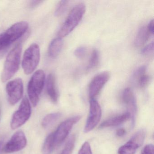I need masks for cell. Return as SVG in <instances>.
<instances>
[{"mask_svg": "<svg viewBox=\"0 0 154 154\" xmlns=\"http://www.w3.org/2000/svg\"><path fill=\"white\" fill-rule=\"evenodd\" d=\"M68 2L69 1H65V0L60 1L58 3L55 11V16L56 17H60L62 16L68 7Z\"/></svg>", "mask_w": 154, "mask_h": 154, "instance_id": "22", "label": "cell"}, {"mask_svg": "<svg viewBox=\"0 0 154 154\" xmlns=\"http://www.w3.org/2000/svg\"><path fill=\"white\" fill-rule=\"evenodd\" d=\"M40 58L39 46L35 43L32 44L23 55L22 66L26 75L30 74L34 72L39 64Z\"/></svg>", "mask_w": 154, "mask_h": 154, "instance_id": "5", "label": "cell"}, {"mask_svg": "<svg viewBox=\"0 0 154 154\" xmlns=\"http://www.w3.org/2000/svg\"><path fill=\"white\" fill-rule=\"evenodd\" d=\"M130 118H131L130 114L128 112H126L122 115L110 118L100 124V128H104L109 127L119 126L127 121Z\"/></svg>", "mask_w": 154, "mask_h": 154, "instance_id": "15", "label": "cell"}, {"mask_svg": "<svg viewBox=\"0 0 154 154\" xmlns=\"http://www.w3.org/2000/svg\"><path fill=\"white\" fill-rule=\"evenodd\" d=\"M126 130L124 129L121 128L117 130L116 132V135L118 137H123L125 134H126Z\"/></svg>", "mask_w": 154, "mask_h": 154, "instance_id": "30", "label": "cell"}, {"mask_svg": "<svg viewBox=\"0 0 154 154\" xmlns=\"http://www.w3.org/2000/svg\"><path fill=\"white\" fill-rule=\"evenodd\" d=\"M146 71V67L145 66H140V67L138 68V69H137L136 72H134L133 75V79L136 80L141 75L145 74Z\"/></svg>", "mask_w": 154, "mask_h": 154, "instance_id": "26", "label": "cell"}, {"mask_svg": "<svg viewBox=\"0 0 154 154\" xmlns=\"http://www.w3.org/2000/svg\"><path fill=\"white\" fill-rule=\"evenodd\" d=\"M3 147H4V146H3V141L0 140V154L1 153L2 151H3Z\"/></svg>", "mask_w": 154, "mask_h": 154, "instance_id": "31", "label": "cell"}, {"mask_svg": "<svg viewBox=\"0 0 154 154\" xmlns=\"http://www.w3.org/2000/svg\"><path fill=\"white\" fill-rule=\"evenodd\" d=\"M109 78L110 74L108 72H102L94 77L89 85V96L91 99H94L100 93Z\"/></svg>", "mask_w": 154, "mask_h": 154, "instance_id": "12", "label": "cell"}, {"mask_svg": "<svg viewBox=\"0 0 154 154\" xmlns=\"http://www.w3.org/2000/svg\"><path fill=\"white\" fill-rule=\"evenodd\" d=\"M150 78L149 75L145 74L141 75L137 79L138 84L140 88H144L148 84L150 81Z\"/></svg>", "mask_w": 154, "mask_h": 154, "instance_id": "23", "label": "cell"}, {"mask_svg": "<svg viewBox=\"0 0 154 154\" xmlns=\"http://www.w3.org/2000/svg\"><path fill=\"white\" fill-rule=\"evenodd\" d=\"M87 54V48L85 47H80L74 51V55L78 58H82Z\"/></svg>", "mask_w": 154, "mask_h": 154, "instance_id": "24", "label": "cell"}, {"mask_svg": "<svg viewBox=\"0 0 154 154\" xmlns=\"http://www.w3.org/2000/svg\"><path fill=\"white\" fill-rule=\"evenodd\" d=\"M54 133L48 135L43 145L42 153L43 154H51L55 146Z\"/></svg>", "mask_w": 154, "mask_h": 154, "instance_id": "18", "label": "cell"}, {"mask_svg": "<svg viewBox=\"0 0 154 154\" xmlns=\"http://www.w3.org/2000/svg\"><path fill=\"white\" fill-rule=\"evenodd\" d=\"M141 154H154V146L152 144H148L144 147Z\"/></svg>", "mask_w": 154, "mask_h": 154, "instance_id": "28", "label": "cell"}, {"mask_svg": "<svg viewBox=\"0 0 154 154\" xmlns=\"http://www.w3.org/2000/svg\"><path fill=\"white\" fill-rule=\"evenodd\" d=\"M27 143L25 133L22 131H18L13 134L10 140L3 147L5 153H12L23 149Z\"/></svg>", "mask_w": 154, "mask_h": 154, "instance_id": "11", "label": "cell"}, {"mask_svg": "<svg viewBox=\"0 0 154 154\" xmlns=\"http://www.w3.org/2000/svg\"><path fill=\"white\" fill-rule=\"evenodd\" d=\"M150 34L148 30L147 27H141L139 30L135 40V44L136 46H141L145 44L148 39Z\"/></svg>", "mask_w": 154, "mask_h": 154, "instance_id": "17", "label": "cell"}, {"mask_svg": "<svg viewBox=\"0 0 154 154\" xmlns=\"http://www.w3.org/2000/svg\"><path fill=\"white\" fill-rule=\"evenodd\" d=\"M78 154H92L91 146L88 142H85L83 144Z\"/></svg>", "mask_w": 154, "mask_h": 154, "instance_id": "25", "label": "cell"}, {"mask_svg": "<svg viewBox=\"0 0 154 154\" xmlns=\"http://www.w3.org/2000/svg\"><path fill=\"white\" fill-rule=\"evenodd\" d=\"M123 102L127 106L129 113L130 114L131 119V126L133 128L135 126L136 114L137 112V102L135 96L131 89L129 88L124 90L122 94Z\"/></svg>", "mask_w": 154, "mask_h": 154, "instance_id": "13", "label": "cell"}, {"mask_svg": "<svg viewBox=\"0 0 154 154\" xmlns=\"http://www.w3.org/2000/svg\"><path fill=\"white\" fill-rule=\"evenodd\" d=\"M75 137L72 136L70 137L66 142L63 149L61 151L60 154H72L75 147Z\"/></svg>", "mask_w": 154, "mask_h": 154, "instance_id": "21", "label": "cell"}, {"mask_svg": "<svg viewBox=\"0 0 154 154\" xmlns=\"http://www.w3.org/2000/svg\"><path fill=\"white\" fill-rule=\"evenodd\" d=\"M148 30L150 34H154V20H152L149 23L147 26Z\"/></svg>", "mask_w": 154, "mask_h": 154, "instance_id": "29", "label": "cell"}, {"mask_svg": "<svg viewBox=\"0 0 154 154\" xmlns=\"http://www.w3.org/2000/svg\"><path fill=\"white\" fill-rule=\"evenodd\" d=\"M85 10V5L82 3L73 8L58 32L59 37L62 38L68 35L75 28L82 19Z\"/></svg>", "mask_w": 154, "mask_h": 154, "instance_id": "3", "label": "cell"}, {"mask_svg": "<svg viewBox=\"0 0 154 154\" xmlns=\"http://www.w3.org/2000/svg\"><path fill=\"white\" fill-rule=\"evenodd\" d=\"M153 51H154V42H152L142 49L141 53L144 55H148L152 54Z\"/></svg>", "mask_w": 154, "mask_h": 154, "instance_id": "27", "label": "cell"}, {"mask_svg": "<svg viewBox=\"0 0 154 154\" xmlns=\"http://www.w3.org/2000/svg\"><path fill=\"white\" fill-rule=\"evenodd\" d=\"M47 91L51 100L56 103L58 101L59 94L56 84V79L53 74H49L47 81Z\"/></svg>", "mask_w": 154, "mask_h": 154, "instance_id": "14", "label": "cell"}, {"mask_svg": "<svg viewBox=\"0 0 154 154\" xmlns=\"http://www.w3.org/2000/svg\"><path fill=\"white\" fill-rule=\"evenodd\" d=\"M99 62V53L98 50L94 49L92 52L89 64L87 67V71H90L95 68Z\"/></svg>", "mask_w": 154, "mask_h": 154, "instance_id": "20", "label": "cell"}, {"mask_svg": "<svg viewBox=\"0 0 154 154\" xmlns=\"http://www.w3.org/2000/svg\"><path fill=\"white\" fill-rule=\"evenodd\" d=\"M63 45V41L61 38H55L51 42L48 48V54L50 57L55 58L59 54Z\"/></svg>", "mask_w": 154, "mask_h": 154, "instance_id": "16", "label": "cell"}, {"mask_svg": "<svg viewBox=\"0 0 154 154\" xmlns=\"http://www.w3.org/2000/svg\"><path fill=\"white\" fill-rule=\"evenodd\" d=\"M6 89L9 103L15 105L23 96L24 87L22 79L17 78L10 81L6 85Z\"/></svg>", "mask_w": 154, "mask_h": 154, "instance_id": "8", "label": "cell"}, {"mask_svg": "<svg viewBox=\"0 0 154 154\" xmlns=\"http://www.w3.org/2000/svg\"><path fill=\"white\" fill-rule=\"evenodd\" d=\"M146 135L144 129L136 132L130 140L119 148L118 154H135L137 149L143 144Z\"/></svg>", "mask_w": 154, "mask_h": 154, "instance_id": "7", "label": "cell"}, {"mask_svg": "<svg viewBox=\"0 0 154 154\" xmlns=\"http://www.w3.org/2000/svg\"><path fill=\"white\" fill-rule=\"evenodd\" d=\"M0 116H1V109H0Z\"/></svg>", "mask_w": 154, "mask_h": 154, "instance_id": "32", "label": "cell"}, {"mask_svg": "<svg viewBox=\"0 0 154 154\" xmlns=\"http://www.w3.org/2000/svg\"><path fill=\"white\" fill-rule=\"evenodd\" d=\"M81 119L80 116H75L67 119L60 124L56 131L54 132L56 146L60 145L65 140L73 126L78 122Z\"/></svg>", "mask_w": 154, "mask_h": 154, "instance_id": "9", "label": "cell"}, {"mask_svg": "<svg viewBox=\"0 0 154 154\" xmlns=\"http://www.w3.org/2000/svg\"><path fill=\"white\" fill-rule=\"evenodd\" d=\"M45 80V72L38 70L34 73L30 78L27 86L29 98L34 107L38 104L43 91Z\"/></svg>", "mask_w": 154, "mask_h": 154, "instance_id": "4", "label": "cell"}, {"mask_svg": "<svg viewBox=\"0 0 154 154\" xmlns=\"http://www.w3.org/2000/svg\"><path fill=\"white\" fill-rule=\"evenodd\" d=\"M60 112H54L47 115L43 119L42 125L43 128H47L54 124L61 117Z\"/></svg>", "mask_w": 154, "mask_h": 154, "instance_id": "19", "label": "cell"}, {"mask_svg": "<svg viewBox=\"0 0 154 154\" xmlns=\"http://www.w3.org/2000/svg\"><path fill=\"white\" fill-rule=\"evenodd\" d=\"M29 24L26 21L17 22L0 34V51L8 48L21 38L27 30Z\"/></svg>", "mask_w": 154, "mask_h": 154, "instance_id": "2", "label": "cell"}, {"mask_svg": "<svg viewBox=\"0 0 154 154\" xmlns=\"http://www.w3.org/2000/svg\"><path fill=\"white\" fill-rule=\"evenodd\" d=\"M22 45H16L6 57L1 74V81L6 82L14 76L19 68L22 52Z\"/></svg>", "mask_w": 154, "mask_h": 154, "instance_id": "1", "label": "cell"}, {"mask_svg": "<svg viewBox=\"0 0 154 154\" xmlns=\"http://www.w3.org/2000/svg\"><path fill=\"white\" fill-rule=\"evenodd\" d=\"M90 112L84 128L85 133L91 131L99 123L102 115V110L99 103L94 99H91Z\"/></svg>", "mask_w": 154, "mask_h": 154, "instance_id": "10", "label": "cell"}, {"mask_svg": "<svg viewBox=\"0 0 154 154\" xmlns=\"http://www.w3.org/2000/svg\"><path fill=\"white\" fill-rule=\"evenodd\" d=\"M31 105L29 99L25 97L22 100L18 110L12 116L11 127L16 129L24 125L30 118L31 115Z\"/></svg>", "mask_w": 154, "mask_h": 154, "instance_id": "6", "label": "cell"}]
</instances>
